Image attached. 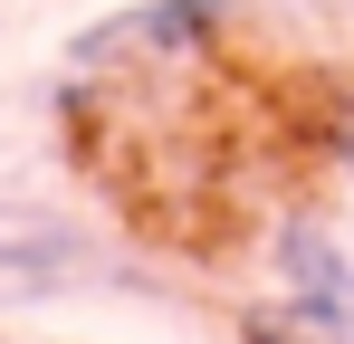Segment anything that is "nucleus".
Returning <instances> with one entry per match:
<instances>
[{"mask_svg": "<svg viewBox=\"0 0 354 344\" xmlns=\"http://www.w3.org/2000/svg\"><path fill=\"white\" fill-rule=\"evenodd\" d=\"M221 19H230V0H144V10H124V19H96V29H77L67 39V77H106V67H182V57L221 48Z\"/></svg>", "mask_w": 354, "mask_h": 344, "instance_id": "f257e3e1", "label": "nucleus"}, {"mask_svg": "<svg viewBox=\"0 0 354 344\" xmlns=\"http://www.w3.org/2000/svg\"><path fill=\"white\" fill-rule=\"evenodd\" d=\"M316 144H326V163H335V172H354V96L326 106V134H316Z\"/></svg>", "mask_w": 354, "mask_h": 344, "instance_id": "20e7f679", "label": "nucleus"}, {"mask_svg": "<svg viewBox=\"0 0 354 344\" xmlns=\"http://www.w3.org/2000/svg\"><path fill=\"white\" fill-rule=\"evenodd\" d=\"M268 258H278V287H288V325L297 335L306 344H354V258H345V239L297 211Z\"/></svg>", "mask_w": 354, "mask_h": 344, "instance_id": "f03ea898", "label": "nucleus"}, {"mask_svg": "<svg viewBox=\"0 0 354 344\" xmlns=\"http://www.w3.org/2000/svg\"><path fill=\"white\" fill-rule=\"evenodd\" d=\"M86 268V229L58 211H29V201H0V306L19 296H48Z\"/></svg>", "mask_w": 354, "mask_h": 344, "instance_id": "7ed1b4c3", "label": "nucleus"}]
</instances>
